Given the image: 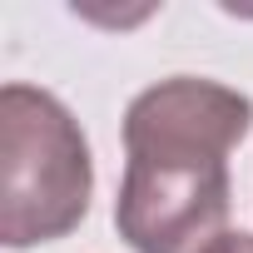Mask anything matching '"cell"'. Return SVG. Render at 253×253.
Masks as SVG:
<instances>
[{
    "label": "cell",
    "instance_id": "obj_3",
    "mask_svg": "<svg viewBox=\"0 0 253 253\" xmlns=\"http://www.w3.org/2000/svg\"><path fill=\"white\" fill-rule=\"evenodd\" d=\"M199 253H253V233H218L209 248H199Z\"/></svg>",
    "mask_w": 253,
    "mask_h": 253
},
{
    "label": "cell",
    "instance_id": "obj_2",
    "mask_svg": "<svg viewBox=\"0 0 253 253\" xmlns=\"http://www.w3.org/2000/svg\"><path fill=\"white\" fill-rule=\"evenodd\" d=\"M94 164L80 119L35 84L0 89V243L35 248L80 228Z\"/></svg>",
    "mask_w": 253,
    "mask_h": 253
},
{
    "label": "cell",
    "instance_id": "obj_1",
    "mask_svg": "<svg viewBox=\"0 0 253 253\" xmlns=\"http://www.w3.org/2000/svg\"><path fill=\"white\" fill-rule=\"evenodd\" d=\"M253 129V99L199 75L149 84L124 109V184L114 228L134 253H199L223 233L228 154Z\"/></svg>",
    "mask_w": 253,
    "mask_h": 253
}]
</instances>
